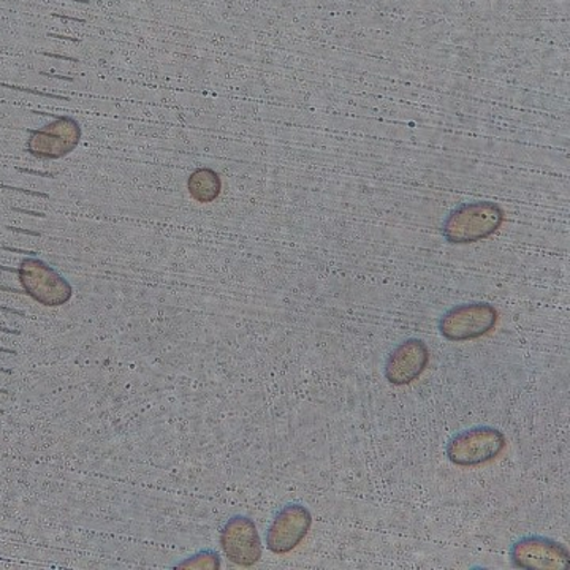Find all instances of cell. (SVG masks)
<instances>
[{"label":"cell","instance_id":"cell-6","mask_svg":"<svg viewBox=\"0 0 570 570\" xmlns=\"http://www.w3.org/2000/svg\"><path fill=\"white\" fill-rule=\"evenodd\" d=\"M220 546L228 560L242 568L257 564L262 558V542L257 527L247 517L236 515L220 532Z\"/></svg>","mask_w":570,"mask_h":570},{"label":"cell","instance_id":"cell-8","mask_svg":"<svg viewBox=\"0 0 570 570\" xmlns=\"http://www.w3.org/2000/svg\"><path fill=\"white\" fill-rule=\"evenodd\" d=\"M81 138L80 124L73 118H59L31 135L28 149L40 159H61L77 148Z\"/></svg>","mask_w":570,"mask_h":570},{"label":"cell","instance_id":"cell-4","mask_svg":"<svg viewBox=\"0 0 570 570\" xmlns=\"http://www.w3.org/2000/svg\"><path fill=\"white\" fill-rule=\"evenodd\" d=\"M26 294L43 306H62L71 298V285L39 258H26L20 266Z\"/></svg>","mask_w":570,"mask_h":570},{"label":"cell","instance_id":"cell-10","mask_svg":"<svg viewBox=\"0 0 570 570\" xmlns=\"http://www.w3.org/2000/svg\"><path fill=\"white\" fill-rule=\"evenodd\" d=\"M187 189H189L190 197L198 204H212L219 197L223 181L212 168H198L190 175Z\"/></svg>","mask_w":570,"mask_h":570},{"label":"cell","instance_id":"cell-9","mask_svg":"<svg viewBox=\"0 0 570 570\" xmlns=\"http://www.w3.org/2000/svg\"><path fill=\"white\" fill-rule=\"evenodd\" d=\"M430 363V351L419 337H411L393 348L385 363V377L390 384L407 385L422 376Z\"/></svg>","mask_w":570,"mask_h":570},{"label":"cell","instance_id":"cell-7","mask_svg":"<svg viewBox=\"0 0 570 570\" xmlns=\"http://www.w3.org/2000/svg\"><path fill=\"white\" fill-rule=\"evenodd\" d=\"M313 517L305 505H285L266 532V547L276 554L291 553L306 538Z\"/></svg>","mask_w":570,"mask_h":570},{"label":"cell","instance_id":"cell-2","mask_svg":"<svg viewBox=\"0 0 570 570\" xmlns=\"http://www.w3.org/2000/svg\"><path fill=\"white\" fill-rule=\"evenodd\" d=\"M505 436L493 426H475L450 439L449 460L456 466H479L501 455L505 449Z\"/></svg>","mask_w":570,"mask_h":570},{"label":"cell","instance_id":"cell-1","mask_svg":"<svg viewBox=\"0 0 570 570\" xmlns=\"http://www.w3.org/2000/svg\"><path fill=\"white\" fill-rule=\"evenodd\" d=\"M504 223V212L493 202H472L453 209L442 234L453 245H468L489 238Z\"/></svg>","mask_w":570,"mask_h":570},{"label":"cell","instance_id":"cell-11","mask_svg":"<svg viewBox=\"0 0 570 570\" xmlns=\"http://www.w3.org/2000/svg\"><path fill=\"white\" fill-rule=\"evenodd\" d=\"M178 568H190V569H219L220 560L219 554L214 551H202V553L195 554L190 560L181 562Z\"/></svg>","mask_w":570,"mask_h":570},{"label":"cell","instance_id":"cell-3","mask_svg":"<svg viewBox=\"0 0 570 570\" xmlns=\"http://www.w3.org/2000/svg\"><path fill=\"white\" fill-rule=\"evenodd\" d=\"M498 311L489 303H466L449 309L439 321L442 336L449 341L478 340L494 328Z\"/></svg>","mask_w":570,"mask_h":570},{"label":"cell","instance_id":"cell-5","mask_svg":"<svg viewBox=\"0 0 570 570\" xmlns=\"http://www.w3.org/2000/svg\"><path fill=\"white\" fill-rule=\"evenodd\" d=\"M510 558L513 566L520 569L564 570L570 566L569 550L564 546L539 535L513 543Z\"/></svg>","mask_w":570,"mask_h":570}]
</instances>
